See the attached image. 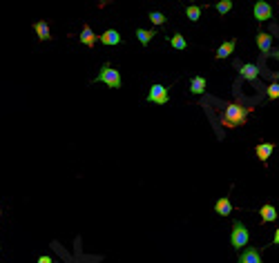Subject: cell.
Returning a JSON list of instances; mask_svg holds the SVG:
<instances>
[{
    "mask_svg": "<svg viewBox=\"0 0 279 263\" xmlns=\"http://www.w3.org/2000/svg\"><path fill=\"white\" fill-rule=\"evenodd\" d=\"M273 78H275V83H279V72H275V74H273Z\"/></svg>",
    "mask_w": 279,
    "mask_h": 263,
    "instance_id": "obj_26",
    "label": "cell"
},
{
    "mask_svg": "<svg viewBox=\"0 0 279 263\" xmlns=\"http://www.w3.org/2000/svg\"><path fill=\"white\" fill-rule=\"evenodd\" d=\"M94 83H105L107 87H112V90H121V74L116 72L114 67H112L110 63H103L100 65V72L99 76L94 78Z\"/></svg>",
    "mask_w": 279,
    "mask_h": 263,
    "instance_id": "obj_2",
    "label": "cell"
},
{
    "mask_svg": "<svg viewBox=\"0 0 279 263\" xmlns=\"http://www.w3.org/2000/svg\"><path fill=\"white\" fill-rule=\"evenodd\" d=\"M36 263H54V261H52V257H40Z\"/></svg>",
    "mask_w": 279,
    "mask_h": 263,
    "instance_id": "obj_23",
    "label": "cell"
},
{
    "mask_svg": "<svg viewBox=\"0 0 279 263\" xmlns=\"http://www.w3.org/2000/svg\"><path fill=\"white\" fill-rule=\"evenodd\" d=\"M235 47H237V40L232 38V40H226L221 45V47L215 52V58H219V60H223V58H228V56H232V52H235Z\"/></svg>",
    "mask_w": 279,
    "mask_h": 263,
    "instance_id": "obj_11",
    "label": "cell"
},
{
    "mask_svg": "<svg viewBox=\"0 0 279 263\" xmlns=\"http://www.w3.org/2000/svg\"><path fill=\"white\" fill-rule=\"evenodd\" d=\"M217 11H219V14H228V11L232 9V2L230 0H221V2H217Z\"/></svg>",
    "mask_w": 279,
    "mask_h": 263,
    "instance_id": "obj_22",
    "label": "cell"
},
{
    "mask_svg": "<svg viewBox=\"0 0 279 263\" xmlns=\"http://www.w3.org/2000/svg\"><path fill=\"white\" fill-rule=\"evenodd\" d=\"M279 98V83H270L268 85V100H277Z\"/></svg>",
    "mask_w": 279,
    "mask_h": 263,
    "instance_id": "obj_21",
    "label": "cell"
},
{
    "mask_svg": "<svg viewBox=\"0 0 279 263\" xmlns=\"http://www.w3.org/2000/svg\"><path fill=\"white\" fill-rule=\"evenodd\" d=\"M257 45H259V52L263 54V56H270V52H273V36L266 32H259L257 34Z\"/></svg>",
    "mask_w": 279,
    "mask_h": 263,
    "instance_id": "obj_6",
    "label": "cell"
},
{
    "mask_svg": "<svg viewBox=\"0 0 279 263\" xmlns=\"http://www.w3.org/2000/svg\"><path fill=\"white\" fill-rule=\"evenodd\" d=\"M148 18L154 22V25H163V22L168 20V18H165L163 14H161V11H150V14H148Z\"/></svg>",
    "mask_w": 279,
    "mask_h": 263,
    "instance_id": "obj_20",
    "label": "cell"
},
{
    "mask_svg": "<svg viewBox=\"0 0 279 263\" xmlns=\"http://www.w3.org/2000/svg\"><path fill=\"white\" fill-rule=\"evenodd\" d=\"M170 45H172L174 49H179V52H183V49L188 47V42H185V38L181 36V34H174V36L170 38Z\"/></svg>",
    "mask_w": 279,
    "mask_h": 263,
    "instance_id": "obj_18",
    "label": "cell"
},
{
    "mask_svg": "<svg viewBox=\"0 0 279 263\" xmlns=\"http://www.w3.org/2000/svg\"><path fill=\"white\" fill-rule=\"evenodd\" d=\"M96 40H99V36H96V34L92 32V27H90V25H85V27H83V32H80V42H83V45H87V47H94Z\"/></svg>",
    "mask_w": 279,
    "mask_h": 263,
    "instance_id": "obj_14",
    "label": "cell"
},
{
    "mask_svg": "<svg viewBox=\"0 0 279 263\" xmlns=\"http://www.w3.org/2000/svg\"><path fill=\"white\" fill-rule=\"evenodd\" d=\"M250 112H253L250 107H243V105H239V103H230V105L223 110V114H221V125L235 130V127L243 125V123L248 121Z\"/></svg>",
    "mask_w": 279,
    "mask_h": 263,
    "instance_id": "obj_1",
    "label": "cell"
},
{
    "mask_svg": "<svg viewBox=\"0 0 279 263\" xmlns=\"http://www.w3.org/2000/svg\"><path fill=\"white\" fill-rule=\"evenodd\" d=\"M237 69H239V74H241V78H246V80H255L257 78V74H259V67L257 65H243V63H237Z\"/></svg>",
    "mask_w": 279,
    "mask_h": 263,
    "instance_id": "obj_9",
    "label": "cell"
},
{
    "mask_svg": "<svg viewBox=\"0 0 279 263\" xmlns=\"http://www.w3.org/2000/svg\"><path fill=\"white\" fill-rule=\"evenodd\" d=\"M253 16L257 22H266L270 16H273V7L266 2V0H257L253 7Z\"/></svg>",
    "mask_w": 279,
    "mask_h": 263,
    "instance_id": "obj_5",
    "label": "cell"
},
{
    "mask_svg": "<svg viewBox=\"0 0 279 263\" xmlns=\"http://www.w3.org/2000/svg\"><path fill=\"white\" fill-rule=\"evenodd\" d=\"M275 152V145L273 143H259L257 148H255V154H257V158L261 161V163H268L270 154Z\"/></svg>",
    "mask_w": 279,
    "mask_h": 263,
    "instance_id": "obj_7",
    "label": "cell"
},
{
    "mask_svg": "<svg viewBox=\"0 0 279 263\" xmlns=\"http://www.w3.org/2000/svg\"><path fill=\"white\" fill-rule=\"evenodd\" d=\"M270 56H273V58H277V60H279V49H277V52H270Z\"/></svg>",
    "mask_w": 279,
    "mask_h": 263,
    "instance_id": "obj_25",
    "label": "cell"
},
{
    "mask_svg": "<svg viewBox=\"0 0 279 263\" xmlns=\"http://www.w3.org/2000/svg\"><path fill=\"white\" fill-rule=\"evenodd\" d=\"M203 92H205V78L203 76H195V78L190 80V94L199 96V94H203Z\"/></svg>",
    "mask_w": 279,
    "mask_h": 263,
    "instance_id": "obj_16",
    "label": "cell"
},
{
    "mask_svg": "<svg viewBox=\"0 0 279 263\" xmlns=\"http://www.w3.org/2000/svg\"><path fill=\"white\" fill-rule=\"evenodd\" d=\"M34 29H36V36H38V40H49L52 38V34H49V22L47 20H38L36 25H34Z\"/></svg>",
    "mask_w": 279,
    "mask_h": 263,
    "instance_id": "obj_15",
    "label": "cell"
},
{
    "mask_svg": "<svg viewBox=\"0 0 279 263\" xmlns=\"http://www.w3.org/2000/svg\"><path fill=\"white\" fill-rule=\"evenodd\" d=\"M273 243H275V245H279V230L275 232V237H273Z\"/></svg>",
    "mask_w": 279,
    "mask_h": 263,
    "instance_id": "obj_24",
    "label": "cell"
},
{
    "mask_svg": "<svg viewBox=\"0 0 279 263\" xmlns=\"http://www.w3.org/2000/svg\"><path fill=\"white\" fill-rule=\"evenodd\" d=\"M145 100L148 103H154V105H165L170 100V87H165V85H152L148 92V96H145Z\"/></svg>",
    "mask_w": 279,
    "mask_h": 263,
    "instance_id": "obj_4",
    "label": "cell"
},
{
    "mask_svg": "<svg viewBox=\"0 0 279 263\" xmlns=\"http://www.w3.org/2000/svg\"><path fill=\"white\" fill-rule=\"evenodd\" d=\"M259 216H261V223H273L277 221V210H275V206L266 203V206L259 207Z\"/></svg>",
    "mask_w": 279,
    "mask_h": 263,
    "instance_id": "obj_12",
    "label": "cell"
},
{
    "mask_svg": "<svg viewBox=\"0 0 279 263\" xmlns=\"http://www.w3.org/2000/svg\"><path fill=\"white\" fill-rule=\"evenodd\" d=\"M157 34H159L157 29H137V38H139V42H141V45H148V42L152 40Z\"/></svg>",
    "mask_w": 279,
    "mask_h": 263,
    "instance_id": "obj_17",
    "label": "cell"
},
{
    "mask_svg": "<svg viewBox=\"0 0 279 263\" xmlns=\"http://www.w3.org/2000/svg\"><path fill=\"white\" fill-rule=\"evenodd\" d=\"M215 212L219 216H230L232 214V203H230V196H223V199L217 201L215 206Z\"/></svg>",
    "mask_w": 279,
    "mask_h": 263,
    "instance_id": "obj_13",
    "label": "cell"
},
{
    "mask_svg": "<svg viewBox=\"0 0 279 263\" xmlns=\"http://www.w3.org/2000/svg\"><path fill=\"white\" fill-rule=\"evenodd\" d=\"M99 40L103 42V45H110V47H114V45H119V42H121V34L116 32V29H107V32H103L99 36Z\"/></svg>",
    "mask_w": 279,
    "mask_h": 263,
    "instance_id": "obj_10",
    "label": "cell"
},
{
    "mask_svg": "<svg viewBox=\"0 0 279 263\" xmlns=\"http://www.w3.org/2000/svg\"><path fill=\"white\" fill-rule=\"evenodd\" d=\"M185 16H188V20L197 22V20H199V16H201V7H197V5L185 7Z\"/></svg>",
    "mask_w": 279,
    "mask_h": 263,
    "instance_id": "obj_19",
    "label": "cell"
},
{
    "mask_svg": "<svg viewBox=\"0 0 279 263\" xmlns=\"http://www.w3.org/2000/svg\"><path fill=\"white\" fill-rule=\"evenodd\" d=\"M237 263H263V261H261V254H259L257 247H248L246 252L239 254Z\"/></svg>",
    "mask_w": 279,
    "mask_h": 263,
    "instance_id": "obj_8",
    "label": "cell"
},
{
    "mask_svg": "<svg viewBox=\"0 0 279 263\" xmlns=\"http://www.w3.org/2000/svg\"><path fill=\"white\" fill-rule=\"evenodd\" d=\"M250 241V232H248V227L243 225L241 221H232V234H230V245L235 247V250H241L246 243Z\"/></svg>",
    "mask_w": 279,
    "mask_h": 263,
    "instance_id": "obj_3",
    "label": "cell"
}]
</instances>
